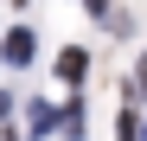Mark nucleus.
Segmentation results:
<instances>
[{"label":"nucleus","mask_w":147,"mask_h":141,"mask_svg":"<svg viewBox=\"0 0 147 141\" xmlns=\"http://www.w3.org/2000/svg\"><path fill=\"white\" fill-rule=\"evenodd\" d=\"M83 70H90V52L64 45V52H58V77H64V83H83Z\"/></svg>","instance_id":"obj_1"},{"label":"nucleus","mask_w":147,"mask_h":141,"mask_svg":"<svg viewBox=\"0 0 147 141\" xmlns=\"http://www.w3.org/2000/svg\"><path fill=\"white\" fill-rule=\"evenodd\" d=\"M32 52H38V39H32V32H26V26H19V32H13V39H7V45H0V58H7V64H26V58H32Z\"/></svg>","instance_id":"obj_2"},{"label":"nucleus","mask_w":147,"mask_h":141,"mask_svg":"<svg viewBox=\"0 0 147 141\" xmlns=\"http://www.w3.org/2000/svg\"><path fill=\"white\" fill-rule=\"evenodd\" d=\"M58 135H83V103H70V109H64V128H58Z\"/></svg>","instance_id":"obj_3"},{"label":"nucleus","mask_w":147,"mask_h":141,"mask_svg":"<svg viewBox=\"0 0 147 141\" xmlns=\"http://www.w3.org/2000/svg\"><path fill=\"white\" fill-rule=\"evenodd\" d=\"M115 141H141V122H134V115H121V122H115Z\"/></svg>","instance_id":"obj_4"},{"label":"nucleus","mask_w":147,"mask_h":141,"mask_svg":"<svg viewBox=\"0 0 147 141\" xmlns=\"http://www.w3.org/2000/svg\"><path fill=\"white\" fill-rule=\"evenodd\" d=\"M83 7H90V13H109V0H83Z\"/></svg>","instance_id":"obj_5"},{"label":"nucleus","mask_w":147,"mask_h":141,"mask_svg":"<svg viewBox=\"0 0 147 141\" xmlns=\"http://www.w3.org/2000/svg\"><path fill=\"white\" fill-rule=\"evenodd\" d=\"M134 77H141V90H147V58H141V70H134Z\"/></svg>","instance_id":"obj_6"},{"label":"nucleus","mask_w":147,"mask_h":141,"mask_svg":"<svg viewBox=\"0 0 147 141\" xmlns=\"http://www.w3.org/2000/svg\"><path fill=\"white\" fill-rule=\"evenodd\" d=\"M141 141H147V128H141Z\"/></svg>","instance_id":"obj_7"},{"label":"nucleus","mask_w":147,"mask_h":141,"mask_svg":"<svg viewBox=\"0 0 147 141\" xmlns=\"http://www.w3.org/2000/svg\"><path fill=\"white\" fill-rule=\"evenodd\" d=\"M7 141H13V135H7Z\"/></svg>","instance_id":"obj_8"}]
</instances>
